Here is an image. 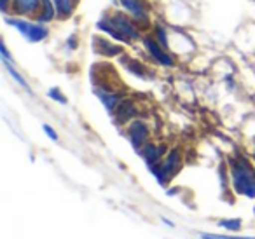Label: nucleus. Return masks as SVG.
<instances>
[{"label":"nucleus","mask_w":255,"mask_h":239,"mask_svg":"<svg viewBox=\"0 0 255 239\" xmlns=\"http://www.w3.org/2000/svg\"><path fill=\"white\" fill-rule=\"evenodd\" d=\"M103 33L114 39L116 42L131 44L136 40H142V28L135 23V19L124 11H114L110 14H105L96 23Z\"/></svg>","instance_id":"obj_1"},{"label":"nucleus","mask_w":255,"mask_h":239,"mask_svg":"<svg viewBox=\"0 0 255 239\" xmlns=\"http://www.w3.org/2000/svg\"><path fill=\"white\" fill-rule=\"evenodd\" d=\"M231 180L236 194L255 199V171L247 159H236L231 166Z\"/></svg>","instance_id":"obj_2"},{"label":"nucleus","mask_w":255,"mask_h":239,"mask_svg":"<svg viewBox=\"0 0 255 239\" xmlns=\"http://www.w3.org/2000/svg\"><path fill=\"white\" fill-rule=\"evenodd\" d=\"M5 21H7L11 26H14V28L23 35V39L28 40V42H33V44L42 42V40H46L47 35H49L47 26L39 21L32 23V21H28V19L18 18V16H16V18H7Z\"/></svg>","instance_id":"obj_3"},{"label":"nucleus","mask_w":255,"mask_h":239,"mask_svg":"<svg viewBox=\"0 0 255 239\" xmlns=\"http://www.w3.org/2000/svg\"><path fill=\"white\" fill-rule=\"evenodd\" d=\"M121 7L124 12L131 16L140 28H149L150 26V4L149 0H119Z\"/></svg>","instance_id":"obj_4"},{"label":"nucleus","mask_w":255,"mask_h":239,"mask_svg":"<svg viewBox=\"0 0 255 239\" xmlns=\"http://www.w3.org/2000/svg\"><path fill=\"white\" fill-rule=\"evenodd\" d=\"M142 42H143V47H145V51L150 54V58H152L156 63H159L161 67H175V58L171 56L170 51L164 49V47L161 46L159 42H157L154 35L143 37Z\"/></svg>","instance_id":"obj_5"},{"label":"nucleus","mask_w":255,"mask_h":239,"mask_svg":"<svg viewBox=\"0 0 255 239\" xmlns=\"http://www.w3.org/2000/svg\"><path fill=\"white\" fill-rule=\"evenodd\" d=\"M180 164H182V159H180V154L178 150H171L168 154V157L164 159L163 162H157L154 164L152 168V173L156 175V178L159 180L161 183H164L166 180H170L175 173L180 169Z\"/></svg>","instance_id":"obj_6"},{"label":"nucleus","mask_w":255,"mask_h":239,"mask_svg":"<svg viewBox=\"0 0 255 239\" xmlns=\"http://www.w3.org/2000/svg\"><path fill=\"white\" fill-rule=\"evenodd\" d=\"M42 11V0H12L11 12L18 18H35Z\"/></svg>","instance_id":"obj_7"},{"label":"nucleus","mask_w":255,"mask_h":239,"mask_svg":"<svg viewBox=\"0 0 255 239\" xmlns=\"http://www.w3.org/2000/svg\"><path fill=\"white\" fill-rule=\"evenodd\" d=\"M128 138L136 150H142L145 147V141L149 140V127L145 126L143 120H133L128 127Z\"/></svg>","instance_id":"obj_8"},{"label":"nucleus","mask_w":255,"mask_h":239,"mask_svg":"<svg viewBox=\"0 0 255 239\" xmlns=\"http://www.w3.org/2000/svg\"><path fill=\"white\" fill-rule=\"evenodd\" d=\"M93 49H95L96 54H102V56H107V58L119 56V54L123 53V46H121V44L112 42V40L103 35L93 37Z\"/></svg>","instance_id":"obj_9"},{"label":"nucleus","mask_w":255,"mask_h":239,"mask_svg":"<svg viewBox=\"0 0 255 239\" xmlns=\"http://www.w3.org/2000/svg\"><path fill=\"white\" fill-rule=\"evenodd\" d=\"M140 152H142L143 159L152 166V164H157V162L161 161V157L164 155L166 148H164L163 145H145Z\"/></svg>","instance_id":"obj_10"},{"label":"nucleus","mask_w":255,"mask_h":239,"mask_svg":"<svg viewBox=\"0 0 255 239\" xmlns=\"http://www.w3.org/2000/svg\"><path fill=\"white\" fill-rule=\"evenodd\" d=\"M74 2L75 0H53L56 16L60 19H67L74 14Z\"/></svg>","instance_id":"obj_11"},{"label":"nucleus","mask_w":255,"mask_h":239,"mask_svg":"<svg viewBox=\"0 0 255 239\" xmlns=\"http://www.w3.org/2000/svg\"><path fill=\"white\" fill-rule=\"evenodd\" d=\"M54 16H56V9H54L53 0H42V11L37 16V21L46 25V23L53 21Z\"/></svg>","instance_id":"obj_12"},{"label":"nucleus","mask_w":255,"mask_h":239,"mask_svg":"<svg viewBox=\"0 0 255 239\" xmlns=\"http://www.w3.org/2000/svg\"><path fill=\"white\" fill-rule=\"evenodd\" d=\"M116 112H117V119L123 120V122H126V120H129L131 117L136 116V109L129 102L119 103V107L116 109Z\"/></svg>","instance_id":"obj_13"},{"label":"nucleus","mask_w":255,"mask_h":239,"mask_svg":"<svg viewBox=\"0 0 255 239\" xmlns=\"http://www.w3.org/2000/svg\"><path fill=\"white\" fill-rule=\"evenodd\" d=\"M2 63H4V67H5V70L9 72V75H11L12 79H14L16 82H18L19 86H21V88H25V89H28V84H26V81L25 79L21 77V75H19V72L16 70V68H12V65L9 63V60H2Z\"/></svg>","instance_id":"obj_14"},{"label":"nucleus","mask_w":255,"mask_h":239,"mask_svg":"<svg viewBox=\"0 0 255 239\" xmlns=\"http://www.w3.org/2000/svg\"><path fill=\"white\" fill-rule=\"evenodd\" d=\"M154 37H156V40L161 44V46L164 47V49L170 51V40H168V32L163 28V26H156V30H154Z\"/></svg>","instance_id":"obj_15"},{"label":"nucleus","mask_w":255,"mask_h":239,"mask_svg":"<svg viewBox=\"0 0 255 239\" xmlns=\"http://www.w3.org/2000/svg\"><path fill=\"white\" fill-rule=\"evenodd\" d=\"M219 225L220 227L229 229V231H238L241 225V220H238V218H234V220H222V222H219Z\"/></svg>","instance_id":"obj_16"},{"label":"nucleus","mask_w":255,"mask_h":239,"mask_svg":"<svg viewBox=\"0 0 255 239\" xmlns=\"http://www.w3.org/2000/svg\"><path fill=\"white\" fill-rule=\"evenodd\" d=\"M201 239H255V238H234V236H220V234H201Z\"/></svg>","instance_id":"obj_17"},{"label":"nucleus","mask_w":255,"mask_h":239,"mask_svg":"<svg viewBox=\"0 0 255 239\" xmlns=\"http://www.w3.org/2000/svg\"><path fill=\"white\" fill-rule=\"evenodd\" d=\"M49 96H51L53 100H58L60 103H67V98H65V96H61L60 89H54V88H53V89L49 91Z\"/></svg>","instance_id":"obj_18"},{"label":"nucleus","mask_w":255,"mask_h":239,"mask_svg":"<svg viewBox=\"0 0 255 239\" xmlns=\"http://www.w3.org/2000/svg\"><path fill=\"white\" fill-rule=\"evenodd\" d=\"M42 129L46 131V134L51 138V140H58V134H56V131H54L53 127L49 126V124H44V126H42Z\"/></svg>","instance_id":"obj_19"},{"label":"nucleus","mask_w":255,"mask_h":239,"mask_svg":"<svg viewBox=\"0 0 255 239\" xmlns=\"http://www.w3.org/2000/svg\"><path fill=\"white\" fill-rule=\"evenodd\" d=\"M11 4L12 0H0V11L4 12V14H7L9 9H11Z\"/></svg>","instance_id":"obj_20"},{"label":"nucleus","mask_w":255,"mask_h":239,"mask_svg":"<svg viewBox=\"0 0 255 239\" xmlns=\"http://www.w3.org/2000/svg\"><path fill=\"white\" fill-rule=\"evenodd\" d=\"M0 51H2V60H11V54H9L7 46H5V42L0 44Z\"/></svg>","instance_id":"obj_21"},{"label":"nucleus","mask_w":255,"mask_h":239,"mask_svg":"<svg viewBox=\"0 0 255 239\" xmlns=\"http://www.w3.org/2000/svg\"><path fill=\"white\" fill-rule=\"evenodd\" d=\"M254 171H255V169H254Z\"/></svg>","instance_id":"obj_22"}]
</instances>
